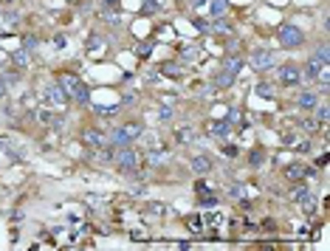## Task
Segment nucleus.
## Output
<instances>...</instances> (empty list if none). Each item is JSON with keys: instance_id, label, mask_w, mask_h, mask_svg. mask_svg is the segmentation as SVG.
Here are the masks:
<instances>
[{"instance_id": "obj_1", "label": "nucleus", "mask_w": 330, "mask_h": 251, "mask_svg": "<svg viewBox=\"0 0 330 251\" xmlns=\"http://www.w3.org/2000/svg\"><path fill=\"white\" fill-rule=\"evenodd\" d=\"M57 85H60L76 104H88V102H91V99H88V88H85V82H82V76L71 74V71H60V74H57Z\"/></svg>"}, {"instance_id": "obj_2", "label": "nucleus", "mask_w": 330, "mask_h": 251, "mask_svg": "<svg viewBox=\"0 0 330 251\" xmlns=\"http://www.w3.org/2000/svg\"><path fill=\"white\" fill-rule=\"evenodd\" d=\"M141 133H144V127H141L139 122H127V124H122L119 130H113L110 144H113V147H130V144H133Z\"/></svg>"}, {"instance_id": "obj_3", "label": "nucleus", "mask_w": 330, "mask_h": 251, "mask_svg": "<svg viewBox=\"0 0 330 251\" xmlns=\"http://www.w3.org/2000/svg\"><path fill=\"white\" fill-rule=\"evenodd\" d=\"M277 40H280L282 48H299L302 43H305V31L299 29V25H282L280 31H277Z\"/></svg>"}, {"instance_id": "obj_4", "label": "nucleus", "mask_w": 330, "mask_h": 251, "mask_svg": "<svg viewBox=\"0 0 330 251\" xmlns=\"http://www.w3.org/2000/svg\"><path fill=\"white\" fill-rule=\"evenodd\" d=\"M113 164H116L122 172H133V170H139V153H135L133 147H116Z\"/></svg>"}, {"instance_id": "obj_5", "label": "nucleus", "mask_w": 330, "mask_h": 251, "mask_svg": "<svg viewBox=\"0 0 330 251\" xmlns=\"http://www.w3.org/2000/svg\"><path fill=\"white\" fill-rule=\"evenodd\" d=\"M277 74H280V85L282 88H296L302 82V71L296 65H291V62H288V65H280Z\"/></svg>"}, {"instance_id": "obj_6", "label": "nucleus", "mask_w": 330, "mask_h": 251, "mask_svg": "<svg viewBox=\"0 0 330 251\" xmlns=\"http://www.w3.org/2000/svg\"><path fill=\"white\" fill-rule=\"evenodd\" d=\"M43 96H45V104H51V107H65V104L71 102V96H68V93L57 85V82H51V85L45 88Z\"/></svg>"}, {"instance_id": "obj_7", "label": "nucleus", "mask_w": 330, "mask_h": 251, "mask_svg": "<svg viewBox=\"0 0 330 251\" xmlns=\"http://www.w3.org/2000/svg\"><path fill=\"white\" fill-rule=\"evenodd\" d=\"M302 79H308V82H316V79L319 82H327V68L319 65V62L311 57V60L305 62V68H302Z\"/></svg>"}, {"instance_id": "obj_8", "label": "nucleus", "mask_w": 330, "mask_h": 251, "mask_svg": "<svg viewBox=\"0 0 330 251\" xmlns=\"http://www.w3.org/2000/svg\"><path fill=\"white\" fill-rule=\"evenodd\" d=\"M249 62H251V68H254V71H268V68L277 65V60H274V54H271V51H254V54L249 57Z\"/></svg>"}, {"instance_id": "obj_9", "label": "nucleus", "mask_w": 330, "mask_h": 251, "mask_svg": "<svg viewBox=\"0 0 330 251\" xmlns=\"http://www.w3.org/2000/svg\"><path fill=\"white\" fill-rule=\"evenodd\" d=\"M319 102H322V99H319L313 91H302L299 96H296V107H299V110H305V113H313V107H316Z\"/></svg>"}, {"instance_id": "obj_10", "label": "nucleus", "mask_w": 330, "mask_h": 251, "mask_svg": "<svg viewBox=\"0 0 330 251\" xmlns=\"http://www.w3.org/2000/svg\"><path fill=\"white\" fill-rule=\"evenodd\" d=\"M189 170L195 172V175H206V172H212V161H209L206 155H192V158H189Z\"/></svg>"}, {"instance_id": "obj_11", "label": "nucleus", "mask_w": 330, "mask_h": 251, "mask_svg": "<svg viewBox=\"0 0 330 251\" xmlns=\"http://www.w3.org/2000/svg\"><path fill=\"white\" fill-rule=\"evenodd\" d=\"M82 144H88V147H102V144H107V138H104V133H99V130H82Z\"/></svg>"}, {"instance_id": "obj_12", "label": "nucleus", "mask_w": 330, "mask_h": 251, "mask_svg": "<svg viewBox=\"0 0 330 251\" xmlns=\"http://www.w3.org/2000/svg\"><path fill=\"white\" fill-rule=\"evenodd\" d=\"M209 133H212L214 138H226V135L232 133V124L229 122H209Z\"/></svg>"}, {"instance_id": "obj_13", "label": "nucleus", "mask_w": 330, "mask_h": 251, "mask_svg": "<svg viewBox=\"0 0 330 251\" xmlns=\"http://www.w3.org/2000/svg\"><path fill=\"white\" fill-rule=\"evenodd\" d=\"M234 82H237V76L229 74V71H220L217 76H214V88H220V91H226V88H232Z\"/></svg>"}, {"instance_id": "obj_14", "label": "nucleus", "mask_w": 330, "mask_h": 251, "mask_svg": "<svg viewBox=\"0 0 330 251\" xmlns=\"http://www.w3.org/2000/svg\"><path fill=\"white\" fill-rule=\"evenodd\" d=\"M240 68H243V60H240V57H226V60H223V71H229V74H234L237 76L240 74Z\"/></svg>"}, {"instance_id": "obj_15", "label": "nucleus", "mask_w": 330, "mask_h": 251, "mask_svg": "<svg viewBox=\"0 0 330 251\" xmlns=\"http://www.w3.org/2000/svg\"><path fill=\"white\" fill-rule=\"evenodd\" d=\"M311 198H313V192L305 189V186H296V189L291 192V201H296V203H305V201H311Z\"/></svg>"}, {"instance_id": "obj_16", "label": "nucleus", "mask_w": 330, "mask_h": 251, "mask_svg": "<svg viewBox=\"0 0 330 251\" xmlns=\"http://www.w3.org/2000/svg\"><path fill=\"white\" fill-rule=\"evenodd\" d=\"M209 12H212L214 20H217V17H223V14L229 12V3L226 0H212V9H209Z\"/></svg>"}, {"instance_id": "obj_17", "label": "nucleus", "mask_w": 330, "mask_h": 251, "mask_svg": "<svg viewBox=\"0 0 330 251\" xmlns=\"http://www.w3.org/2000/svg\"><path fill=\"white\" fill-rule=\"evenodd\" d=\"M189 141H195V130L183 127V130H178V133H175V144H189Z\"/></svg>"}, {"instance_id": "obj_18", "label": "nucleus", "mask_w": 330, "mask_h": 251, "mask_svg": "<svg viewBox=\"0 0 330 251\" xmlns=\"http://www.w3.org/2000/svg\"><path fill=\"white\" fill-rule=\"evenodd\" d=\"M285 178H291V181H299V178H305V166L302 164H291L285 170Z\"/></svg>"}, {"instance_id": "obj_19", "label": "nucleus", "mask_w": 330, "mask_h": 251, "mask_svg": "<svg viewBox=\"0 0 330 251\" xmlns=\"http://www.w3.org/2000/svg\"><path fill=\"white\" fill-rule=\"evenodd\" d=\"M186 229H189L192 234H201V229H203V220L198 217V214H192V217H186Z\"/></svg>"}, {"instance_id": "obj_20", "label": "nucleus", "mask_w": 330, "mask_h": 251, "mask_svg": "<svg viewBox=\"0 0 330 251\" xmlns=\"http://www.w3.org/2000/svg\"><path fill=\"white\" fill-rule=\"evenodd\" d=\"M313 113H316V122L324 127V124H327V104H322V102H319L316 107H313Z\"/></svg>"}, {"instance_id": "obj_21", "label": "nucleus", "mask_w": 330, "mask_h": 251, "mask_svg": "<svg viewBox=\"0 0 330 251\" xmlns=\"http://www.w3.org/2000/svg\"><path fill=\"white\" fill-rule=\"evenodd\" d=\"M313 60H316L319 65H324V68H327V62H330V54H327V48H324V45H322V48H319L316 54H313Z\"/></svg>"}, {"instance_id": "obj_22", "label": "nucleus", "mask_w": 330, "mask_h": 251, "mask_svg": "<svg viewBox=\"0 0 330 251\" xmlns=\"http://www.w3.org/2000/svg\"><path fill=\"white\" fill-rule=\"evenodd\" d=\"M12 62H14L17 68H25V65H29V57H25V51H17V54H12Z\"/></svg>"}, {"instance_id": "obj_23", "label": "nucleus", "mask_w": 330, "mask_h": 251, "mask_svg": "<svg viewBox=\"0 0 330 251\" xmlns=\"http://www.w3.org/2000/svg\"><path fill=\"white\" fill-rule=\"evenodd\" d=\"M198 203H201V206H214V203H217V198H214L212 192H206V195H198Z\"/></svg>"}, {"instance_id": "obj_24", "label": "nucleus", "mask_w": 330, "mask_h": 251, "mask_svg": "<svg viewBox=\"0 0 330 251\" xmlns=\"http://www.w3.org/2000/svg\"><path fill=\"white\" fill-rule=\"evenodd\" d=\"M257 93H260V96H274V85H268V82H260V85H257Z\"/></svg>"}, {"instance_id": "obj_25", "label": "nucleus", "mask_w": 330, "mask_h": 251, "mask_svg": "<svg viewBox=\"0 0 330 251\" xmlns=\"http://www.w3.org/2000/svg\"><path fill=\"white\" fill-rule=\"evenodd\" d=\"M302 127H305V130H308V133H316V130H319V127H322V124H319V122H316V119H313V116H311V119H305V124H302Z\"/></svg>"}, {"instance_id": "obj_26", "label": "nucleus", "mask_w": 330, "mask_h": 251, "mask_svg": "<svg viewBox=\"0 0 330 251\" xmlns=\"http://www.w3.org/2000/svg\"><path fill=\"white\" fill-rule=\"evenodd\" d=\"M9 96V85H6V79H3V76H0V102H3V99Z\"/></svg>"}, {"instance_id": "obj_27", "label": "nucleus", "mask_w": 330, "mask_h": 251, "mask_svg": "<svg viewBox=\"0 0 330 251\" xmlns=\"http://www.w3.org/2000/svg\"><path fill=\"white\" fill-rule=\"evenodd\" d=\"M212 29H214V34H226V31H229V23H214Z\"/></svg>"}, {"instance_id": "obj_28", "label": "nucleus", "mask_w": 330, "mask_h": 251, "mask_svg": "<svg viewBox=\"0 0 330 251\" xmlns=\"http://www.w3.org/2000/svg\"><path fill=\"white\" fill-rule=\"evenodd\" d=\"M251 164H254V166H260V164H263V153H251Z\"/></svg>"}, {"instance_id": "obj_29", "label": "nucleus", "mask_w": 330, "mask_h": 251, "mask_svg": "<svg viewBox=\"0 0 330 251\" xmlns=\"http://www.w3.org/2000/svg\"><path fill=\"white\" fill-rule=\"evenodd\" d=\"M150 212H155V214H164V206H161V203H155V206H150Z\"/></svg>"}, {"instance_id": "obj_30", "label": "nucleus", "mask_w": 330, "mask_h": 251, "mask_svg": "<svg viewBox=\"0 0 330 251\" xmlns=\"http://www.w3.org/2000/svg\"><path fill=\"white\" fill-rule=\"evenodd\" d=\"M192 3H203V0H192Z\"/></svg>"}]
</instances>
